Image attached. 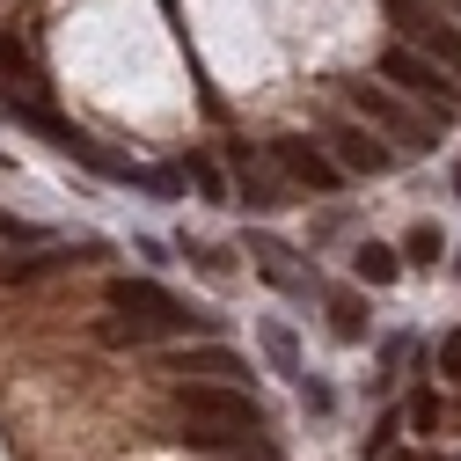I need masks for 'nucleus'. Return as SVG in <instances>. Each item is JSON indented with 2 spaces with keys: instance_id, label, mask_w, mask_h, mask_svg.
I'll use <instances>...</instances> for the list:
<instances>
[{
  "instance_id": "obj_1",
  "label": "nucleus",
  "mask_w": 461,
  "mask_h": 461,
  "mask_svg": "<svg viewBox=\"0 0 461 461\" xmlns=\"http://www.w3.org/2000/svg\"><path fill=\"white\" fill-rule=\"evenodd\" d=\"M176 411H184V439L191 447H235V439L257 432V395L235 388V381H184Z\"/></svg>"
},
{
  "instance_id": "obj_15",
  "label": "nucleus",
  "mask_w": 461,
  "mask_h": 461,
  "mask_svg": "<svg viewBox=\"0 0 461 461\" xmlns=\"http://www.w3.org/2000/svg\"><path fill=\"white\" fill-rule=\"evenodd\" d=\"M439 249H447V235H439L432 220H418L411 235H402V257H411V264H439Z\"/></svg>"
},
{
  "instance_id": "obj_7",
  "label": "nucleus",
  "mask_w": 461,
  "mask_h": 461,
  "mask_svg": "<svg viewBox=\"0 0 461 461\" xmlns=\"http://www.w3.org/2000/svg\"><path fill=\"white\" fill-rule=\"evenodd\" d=\"M330 161L337 168H352V176H381V168L395 161L374 132H359V125H344V132H330Z\"/></svg>"
},
{
  "instance_id": "obj_14",
  "label": "nucleus",
  "mask_w": 461,
  "mask_h": 461,
  "mask_svg": "<svg viewBox=\"0 0 461 461\" xmlns=\"http://www.w3.org/2000/svg\"><path fill=\"white\" fill-rule=\"evenodd\" d=\"M235 168H242V205H257V212H271V205H285V191L257 176V168H249V154H235Z\"/></svg>"
},
{
  "instance_id": "obj_18",
  "label": "nucleus",
  "mask_w": 461,
  "mask_h": 461,
  "mask_svg": "<svg viewBox=\"0 0 461 461\" xmlns=\"http://www.w3.org/2000/svg\"><path fill=\"white\" fill-rule=\"evenodd\" d=\"M439 366H447V381L461 388V330H454V337H439Z\"/></svg>"
},
{
  "instance_id": "obj_21",
  "label": "nucleus",
  "mask_w": 461,
  "mask_h": 461,
  "mask_svg": "<svg viewBox=\"0 0 461 461\" xmlns=\"http://www.w3.org/2000/svg\"><path fill=\"white\" fill-rule=\"evenodd\" d=\"M454 198H461V161H454Z\"/></svg>"
},
{
  "instance_id": "obj_2",
  "label": "nucleus",
  "mask_w": 461,
  "mask_h": 461,
  "mask_svg": "<svg viewBox=\"0 0 461 461\" xmlns=\"http://www.w3.org/2000/svg\"><path fill=\"white\" fill-rule=\"evenodd\" d=\"M110 308H118L125 322H110V337H184V330H205V315L198 308H184L176 294H168V285H154V278H118L110 285Z\"/></svg>"
},
{
  "instance_id": "obj_3",
  "label": "nucleus",
  "mask_w": 461,
  "mask_h": 461,
  "mask_svg": "<svg viewBox=\"0 0 461 461\" xmlns=\"http://www.w3.org/2000/svg\"><path fill=\"white\" fill-rule=\"evenodd\" d=\"M381 81H395L402 95H418V103H432V110H454V103H461V88L447 81V67H432L425 51H411V44L381 51Z\"/></svg>"
},
{
  "instance_id": "obj_16",
  "label": "nucleus",
  "mask_w": 461,
  "mask_h": 461,
  "mask_svg": "<svg viewBox=\"0 0 461 461\" xmlns=\"http://www.w3.org/2000/svg\"><path fill=\"white\" fill-rule=\"evenodd\" d=\"M191 184H198V191H205L212 205H227V176H220L212 161H191Z\"/></svg>"
},
{
  "instance_id": "obj_6",
  "label": "nucleus",
  "mask_w": 461,
  "mask_h": 461,
  "mask_svg": "<svg viewBox=\"0 0 461 461\" xmlns=\"http://www.w3.org/2000/svg\"><path fill=\"white\" fill-rule=\"evenodd\" d=\"M0 81H8V103H44V95H51V81H44V67L30 59L23 37H0Z\"/></svg>"
},
{
  "instance_id": "obj_20",
  "label": "nucleus",
  "mask_w": 461,
  "mask_h": 461,
  "mask_svg": "<svg viewBox=\"0 0 461 461\" xmlns=\"http://www.w3.org/2000/svg\"><path fill=\"white\" fill-rule=\"evenodd\" d=\"M301 395H308V411H330V402H337V395H330L322 381H308V374H301Z\"/></svg>"
},
{
  "instance_id": "obj_10",
  "label": "nucleus",
  "mask_w": 461,
  "mask_h": 461,
  "mask_svg": "<svg viewBox=\"0 0 461 461\" xmlns=\"http://www.w3.org/2000/svg\"><path fill=\"white\" fill-rule=\"evenodd\" d=\"M352 271H359V285H395L402 249H388V242H359V249H352Z\"/></svg>"
},
{
  "instance_id": "obj_22",
  "label": "nucleus",
  "mask_w": 461,
  "mask_h": 461,
  "mask_svg": "<svg viewBox=\"0 0 461 461\" xmlns=\"http://www.w3.org/2000/svg\"><path fill=\"white\" fill-rule=\"evenodd\" d=\"M454 257H461V249H454ZM454 271H461V264H454Z\"/></svg>"
},
{
  "instance_id": "obj_19",
  "label": "nucleus",
  "mask_w": 461,
  "mask_h": 461,
  "mask_svg": "<svg viewBox=\"0 0 461 461\" xmlns=\"http://www.w3.org/2000/svg\"><path fill=\"white\" fill-rule=\"evenodd\" d=\"M411 425H418V432H432V425H439V402H432V395H418V402H411Z\"/></svg>"
},
{
  "instance_id": "obj_5",
  "label": "nucleus",
  "mask_w": 461,
  "mask_h": 461,
  "mask_svg": "<svg viewBox=\"0 0 461 461\" xmlns=\"http://www.w3.org/2000/svg\"><path fill=\"white\" fill-rule=\"evenodd\" d=\"M352 103L366 110V125H381L388 140H402V147H432V140H425V118H411V110H402L388 88H374V81H352Z\"/></svg>"
},
{
  "instance_id": "obj_8",
  "label": "nucleus",
  "mask_w": 461,
  "mask_h": 461,
  "mask_svg": "<svg viewBox=\"0 0 461 461\" xmlns=\"http://www.w3.org/2000/svg\"><path fill=\"white\" fill-rule=\"evenodd\" d=\"M168 374H184V381H191V374H198V381H235V388L249 381V366L227 352V344H198V352H176V359H168Z\"/></svg>"
},
{
  "instance_id": "obj_9",
  "label": "nucleus",
  "mask_w": 461,
  "mask_h": 461,
  "mask_svg": "<svg viewBox=\"0 0 461 461\" xmlns=\"http://www.w3.org/2000/svg\"><path fill=\"white\" fill-rule=\"evenodd\" d=\"M411 44L425 51L432 67H447V74H461V30H454V23H439V15H425V23L411 30Z\"/></svg>"
},
{
  "instance_id": "obj_11",
  "label": "nucleus",
  "mask_w": 461,
  "mask_h": 461,
  "mask_svg": "<svg viewBox=\"0 0 461 461\" xmlns=\"http://www.w3.org/2000/svg\"><path fill=\"white\" fill-rule=\"evenodd\" d=\"M285 257H294V249H278V242H257V264H264V278H271V285H285V294H308V271H294Z\"/></svg>"
},
{
  "instance_id": "obj_12",
  "label": "nucleus",
  "mask_w": 461,
  "mask_h": 461,
  "mask_svg": "<svg viewBox=\"0 0 461 461\" xmlns=\"http://www.w3.org/2000/svg\"><path fill=\"white\" fill-rule=\"evenodd\" d=\"M264 352H271V366H278L285 381H301V344H294L285 322H264Z\"/></svg>"
},
{
  "instance_id": "obj_4",
  "label": "nucleus",
  "mask_w": 461,
  "mask_h": 461,
  "mask_svg": "<svg viewBox=\"0 0 461 461\" xmlns=\"http://www.w3.org/2000/svg\"><path fill=\"white\" fill-rule=\"evenodd\" d=\"M271 161L285 168V184H294V191H337V184H344V168H337L315 140H294V132L271 140Z\"/></svg>"
},
{
  "instance_id": "obj_13",
  "label": "nucleus",
  "mask_w": 461,
  "mask_h": 461,
  "mask_svg": "<svg viewBox=\"0 0 461 461\" xmlns=\"http://www.w3.org/2000/svg\"><path fill=\"white\" fill-rule=\"evenodd\" d=\"M330 330H337L344 344H359V337H366V308H359L352 294H330Z\"/></svg>"
},
{
  "instance_id": "obj_17",
  "label": "nucleus",
  "mask_w": 461,
  "mask_h": 461,
  "mask_svg": "<svg viewBox=\"0 0 461 461\" xmlns=\"http://www.w3.org/2000/svg\"><path fill=\"white\" fill-rule=\"evenodd\" d=\"M0 242H51V235L30 227V220H8V212H0Z\"/></svg>"
}]
</instances>
